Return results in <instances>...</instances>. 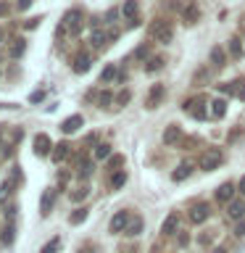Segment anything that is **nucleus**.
<instances>
[{
    "label": "nucleus",
    "instance_id": "nucleus-1",
    "mask_svg": "<svg viewBox=\"0 0 245 253\" xmlns=\"http://www.w3.org/2000/svg\"><path fill=\"white\" fill-rule=\"evenodd\" d=\"M150 37H153L156 42H161V45H169V42H171V37H174L171 24H169V21H163V19L153 21V24H150Z\"/></svg>",
    "mask_w": 245,
    "mask_h": 253
},
{
    "label": "nucleus",
    "instance_id": "nucleus-2",
    "mask_svg": "<svg viewBox=\"0 0 245 253\" xmlns=\"http://www.w3.org/2000/svg\"><path fill=\"white\" fill-rule=\"evenodd\" d=\"M79 29H82V13L79 11H71L63 16V21H61V27H58V35H79Z\"/></svg>",
    "mask_w": 245,
    "mask_h": 253
},
{
    "label": "nucleus",
    "instance_id": "nucleus-3",
    "mask_svg": "<svg viewBox=\"0 0 245 253\" xmlns=\"http://www.w3.org/2000/svg\"><path fill=\"white\" fill-rule=\"evenodd\" d=\"M201 169L203 171H213V169H219V164H221V150L219 148H208V150H203L201 153Z\"/></svg>",
    "mask_w": 245,
    "mask_h": 253
},
{
    "label": "nucleus",
    "instance_id": "nucleus-4",
    "mask_svg": "<svg viewBox=\"0 0 245 253\" xmlns=\"http://www.w3.org/2000/svg\"><path fill=\"white\" fill-rule=\"evenodd\" d=\"M185 111H187L193 119H203L205 114H208V111H205V98H201V95H198V98L185 100Z\"/></svg>",
    "mask_w": 245,
    "mask_h": 253
},
{
    "label": "nucleus",
    "instance_id": "nucleus-5",
    "mask_svg": "<svg viewBox=\"0 0 245 253\" xmlns=\"http://www.w3.org/2000/svg\"><path fill=\"white\" fill-rule=\"evenodd\" d=\"M90 66H92V55L87 53V50L77 53V55H74V61H71V69H74L77 74H84V71H90Z\"/></svg>",
    "mask_w": 245,
    "mask_h": 253
},
{
    "label": "nucleus",
    "instance_id": "nucleus-6",
    "mask_svg": "<svg viewBox=\"0 0 245 253\" xmlns=\"http://www.w3.org/2000/svg\"><path fill=\"white\" fill-rule=\"evenodd\" d=\"M90 42H92V47H98V50H103L108 42H111V32H103L100 27H95L92 32H90Z\"/></svg>",
    "mask_w": 245,
    "mask_h": 253
},
{
    "label": "nucleus",
    "instance_id": "nucleus-7",
    "mask_svg": "<svg viewBox=\"0 0 245 253\" xmlns=\"http://www.w3.org/2000/svg\"><path fill=\"white\" fill-rule=\"evenodd\" d=\"M198 19H201V8H198V3H185V8H182V21L187 24H195Z\"/></svg>",
    "mask_w": 245,
    "mask_h": 253
},
{
    "label": "nucleus",
    "instance_id": "nucleus-8",
    "mask_svg": "<svg viewBox=\"0 0 245 253\" xmlns=\"http://www.w3.org/2000/svg\"><path fill=\"white\" fill-rule=\"evenodd\" d=\"M208 216H211L208 203H198V206H193V211H190V219H193L195 224H201V221H205Z\"/></svg>",
    "mask_w": 245,
    "mask_h": 253
},
{
    "label": "nucleus",
    "instance_id": "nucleus-9",
    "mask_svg": "<svg viewBox=\"0 0 245 253\" xmlns=\"http://www.w3.org/2000/svg\"><path fill=\"white\" fill-rule=\"evenodd\" d=\"M129 213H126V211H119L116 213V216L114 219H111V232H122V229H126V227H129Z\"/></svg>",
    "mask_w": 245,
    "mask_h": 253
},
{
    "label": "nucleus",
    "instance_id": "nucleus-10",
    "mask_svg": "<svg viewBox=\"0 0 245 253\" xmlns=\"http://www.w3.org/2000/svg\"><path fill=\"white\" fill-rule=\"evenodd\" d=\"M53 201H55V190L50 187V190H45V193H42V198H40V213H42V216H47V213H50Z\"/></svg>",
    "mask_w": 245,
    "mask_h": 253
},
{
    "label": "nucleus",
    "instance_id": "nucleus-11",
    "mask_svg": "<svg viewBox=\"0 0 245 253\" xmlns=\"http://www.w3.org/2000/svg\"><path fill=\"white\" fill-rule=\"evenodd\" d=\"M50 148H55V145H50V137H47V134H37L35 137V153L37 156H47Z\"/></svg>",
    "mask_w": 245,
    "mask_h": 253
},
{
    "label": "nucleus",
    "instance_id": "nucleus-12",
    "mask_svg": "<svg viewBox=\"0 0 245 253\" xmlns=\"http://www.w3.org/2000/svg\"><path fill=\"white\" fill-rule=\"evenodd\" d=\"M82 122H84V119L79 116V114H74V116H69L66 122L61 124V132H63V134H71V132H77L79 126H82Z\"/></svg>",
    "mask_w": 245,
    "mask_h": 253
},
{
    "label": "nucleus",
    "instance_id": "nucleus-13",
    "mask_svg": "<svg viewBox=\"0 0 245 253\" xmlns=\"http://www.w3.org/2000/svg\"><path fill=\"white\" fill-rule=\"evenodd\" d=\"M232 195H235V185H229V182L216 187V201L219 203H232Z\"/></svg>",
    "mask_w": 245,
    "mask_h": 253
},
{
    "label": "nucleus",
    "instance_id": "nucleus-14",
    "mask_svg": "<svg viewBox=\"0 0 245 253\" xmlns=\"http://www.w3.org/2000/svg\"><path fill=\"white\" fill-rule=\"evenodd\" d=\"M179 137H182V129H179L177 124H169V126H166V132H163V142H166V145L179 142Z\"/></svg>",
    "mask_w": 245,
    "mask_h": 253
},
{
    "label": "nucleus",
    "instance_id": "nucleus-15",
    "mask_svg": "<svg viewBox=\"0 0 245 253\" xmlns=\"http://www.w3.org/2000/svg\"><path fill=\"white\" fill-rule=\"evenodd\" d=\"M190 174H193V164L185 161V164H179V166H177V171L171 174V179H174V182H182V179H187Z\"/></svg>",
    "mask_w": 245,
    "mask_h": 253
},
{
    "label": "nucleus",
    "instance_id": "nucleus-16",
    "mask_svg": "<svg viewBox=\"0 0 245 253\" xmlns=\"http://www.w3.org/2000/svg\"><path fill=\"white\" fill-rule=\"evenodd\" d=\"M177 227H179V216H177V213H169L166 221H163V227H161V232L163 235H174V232H177Z\"/></svg>",
    "mask_w": 245,
    "mask_h": 253
},
{
    "label": "nucleus",
    "instance_id": "nucleus-17",
    "mask_svg": "<svg viewBox=\"0 0 245 253\" xmlns=\"http://www.w3.org/2000/svg\"><path fill=\"white\" fill-rule=\"evenodd\" d=\"M163 92H166V90H163V84H156L153 90L148 92V103H145V106H148V108H156V103L163 98Z\"/></svg>",
    "mask_w": 245,
    "mask_h": 253
},
{
    "label": "nucleus",
    "instance_id": "nucleus-18",
    "mask_svg": "<svg viewBox=\"0 0 245 253\" xmlns=\"http://www.w3.org/2000/svg\"><path fill=\"white\" fill-rule=\"evenodd\" d=\"M137 11H140V5H137V0H124V5H122V13L126 16V19H137Z\"/></svg>",
    "mask_w": 245,
    "mask_h": 253
},
{
    "label": "nucleus",
    "instance_id": "nucleus-19",
    "mask_svg": "<svg viewBox=\"0 0 245 253\" xmlns=\"http://www.w3.org/2000/svg\"><path fill=\"white\" fill-rule=\"evenodd\" d=\"M229 216H232V219H237V221H240V219H245V203L243 201H232V203H229Z\"/></svg>",
    "mask_w": 245,
    "mask_h": 253
},
{
    "label": "nucleus",
    "instance_id": "nucleus-20",
    "mask_svg": "<svg viewBox=\"0 0 245 253\" xmlns=\"http://www.w3.org/2000/svg\"><path fill=\"white\" fill-rule=\"evenodd\" d=\"M24 50H27V40H13V45H11V50H8V53H11V58H21V55H24Z\"/></svg>",
    "mask_w": 245,
    "mask_h": 253
},
{
    "label": "nucleus",
    "instance_id": "nucleus-21",
    "mask_svg": "<svg viewBox=\"0 0 245 253\" xmlns=\"http://www.w3.org/2000/svg\"><path fill=\"white\" fill-rule=\"evenodd\" d=\"M211 116L224 119V116H227V103H224V100H219V98L213 100V103H211Z\"/></svg>",
    "mask_w": 245,
    "mask_h": 253
},
{
    "label": "nucleus",
    "instance_id": "nucleus-22",
    "mask_svg": "<svg viewBox=\"0 0 245 253\" xmlns=\"http://www.w3.org/2000/svg\"><path fill=\"white\" fill-rule=\"evenodd\" d=\"M66 156H69V145H66V142H58V145L53 148V161H55V164H61Z\"/></svg>",
    "mask_w": 245,
    "mask_h": 253
},
{
    "label": "nucleus",
    "instance_id": "nucleus-23",
    "mask_svg": "<svg viewBox=\"0 0 245 253\" xmlns=\"http://www.w3.org/2000/svg\"><path fill=\"white\" fill-rule=\"evenodd\" d=\"M103 82H111V79H122V71H119L116 66H106L103 69V74H100Z\"/></svg>",
    "mask_w": 245,
    "mask_h": 253
},
{
    "label": "nucleus",
    "instance_id": "nucleus-24",
    "mask_svg": "<svg viewBox=\"0 0 245 253\" xmlns=\"http://www.w3.org/2000/svg\"><path fill=\"white\" fill-rule=\"evenodd\" d=\"M158 69H163V58H161V55H153V58H148L145 71H150V74H153V71H158Z\"/></svg>",
    "mask_w": 245,
    "mask_h": 253
},
{
    "label": "nucleus",
    "instance_id": "nucleus-25",
    "mask_svg": "<svg viewBox=\"0 0 245 253\" xmlns=\"http://www.w3.org/2000/svg\"><path fill=\"white\" fill-rule=\"evenodd\" d=\"M211 63L216 69L224 66V50H221V47H213V50H211Z\"/></svg>",
    "mask_w": 245,
    "mask_h": 253
},
{
    "label": "nucleus",
    "instance_id": "nucleus-26",
    "mask_svg": "<svg viewBox=\"0 0 245 253\" xmlns=\"http://www.w3.org/2000/svg\"><path fill=\"white\" fill-rule=\"evenodd\" d=\"M124 182H126V171H122V169H119V171L114 174V177H111V187H114V190H119V187H124Z\"/></svg>",
    "mask_w": 245,
    "mask_h": 253
},
{
    "label": "nucleus",
    "instance_id": "nucleus-27",
    "mask_svg": "<svg viewBox=\"0 0 245 253\" xmlns=\"http://www.w3.org/2000/svg\"><path fill=\"white\" fill-rule=\"evenodd\" d=\"M229 53H232L235 58H240V55L245 53V47L240 45V40H237V37H232V40H229Z\"/></svg>",
    "mask_w": 245,
    "mask_h": 253
},
{
    "label": "nucleus",
    "instance_id": "nucleus-28",
    "mask_svg": "<svg viewBox=\"0 0 245 253\" xmlns=\"http://www.w3.org/2000/svg\"><path fill=\"white\" fill-rule=\"evenodd\" d=\"M87 213H90L87 209H77V211H74V213H71V216H69V221H71V224H82V221L87 219Z\"/></svg>",
    "mask_w": 245,
    "mask_h": 253
},
{
    "label": "nucleus",
    "instance_id": "nucleus-29",
    "mask_svg": "<svg viewBox=\"0 0 245 253\" xmlns=\"http://www.w3.org/2000/svg\"><path fill=\"white\" fill-rule=\"evenodd\" d=\"M13 240H16V227L8 224V227L3 229V243H5V245H13Z\"/></svg>",
    "mask_w": 245,
    "mask_h": 253
},
{
    "label": "nucleus",
    "instance_id": "nucleus-30",
    "mask_svg": "<svg viewBox=\"0 0 245 253\" xmlns=\"http://www.w3.org/2000/svg\"><path fill=\"white\" fill-rule=\"evenodd\" d=\"M148 55H150V45L142 42L137 50H134V61H142V58H148Z\"/></svg>",
    "mask_w": 245,
    "mask_h": 253
},
{
    "label": "nucleus",
    "instance_id": "nucleus-31",
    "mask_svg": "<svg viewBox=\"0 0 245 253\" xmlns=\"http://www.w3.org/2000/svg\"><path fill=\"white\" fill-rule=\"evenodd\" d=\"M95 156H98V158H111V145H108V142H100L98 150H95Z\"/></svg>",
    "mask_w": 245,
    "mask_h": 253
},
{
    "label": "nucleus",
    "instance_id": "nucleus-32",
    "mask_svg": "<svg viewBox=\"0 0 245 253\" xmlns=\"http://www.w3.org/2000/svg\"><path fill=\"white\" fill-rule=\"evenodd\" d=\"M126 229H129L126 235H140V229H142V219H140V216H137V219H132V221H129V227H126Z\"/></svg>",
    "mask_w": 245,
    "mask_h": 253
},
{
    "label": "nucleus",
    "instance_id": "nucleus-33",
    "mask_svg": "<svg viewBox=\"0 0 245 253\" xmlns=\"http://www.w3.org/2000/svg\"><path fill=\"white\" fill-rule=\"evenodd\" d=\"M90 171H92V161L82 158V161H79V174H82V177H90Z\"/></svg>",
    "mask_w": 245,
    "mask_h": 253
},
{
    "label": "nucleus",
    "instance_id": "nucleus-34",
    "mask_svg": "<svg viewBox=\"0 0 245 253\" xmlns=\"http://www.w3.org/2000/svg\"><path fill=\"white\" fill-rule=\"evenodd\" d=\"M58 248H61V237H53V240H50V243H47L45 248H42V253H55Z\"/></svg>",
    "mask_w": 245,
    "mask_h": 253
},
{
    "label": "nucleus",
    "instance_id": "nucleus-35",
    "mask_svg": "<svg viewBox=\"0 0 245 253\" xmlns=\"http://www.w3.org/2000/svg\"><path fill=\"white\" fill-rule=\"evenodd\" d=\"M235 95L240 100H245V79H237V82H235Z\"/></svg>",
    "mask_w": 245,
    "mask_h": 253
},
{
    "label": "nucleus",
    "instance_id": "nucleus-36",
    "mask_svg": "<svg viewBox=\"0 0 245 253\" xmlns=\"http://www.w3.org/2000/svg\"><path fill=\"white\" fill-rule=\"evenodd\" d=\"M129 98H132L129 90H122V92L116 95V106H126V103H129Z\"/></svg>",
    "mask_w": 245,
    "mask_h": 253
},
{
    "label": "nucleus",
    "instance_id": "nucleus-37",
    "mask_svg": "<svg viewBox=\"0 0 245 253\" xmlns=\"http://www.w3.org/2000/svg\"><path fill=\"white\" fill-rule=\"evenodd\" d=\"M11 187H13V185H11V182H3V185H0V203H3V201H5V195H8V193H11Z\"/></svg>",
    "mask_w": 245,
    "mask_h": 253
},
{
    "label": "nucleus",
    "instance_id": "nucleus-38",
    "mask_svg": "<svg viewBox=\"0 0 245 253\" xmlns=\"http://www.w3.org/2000/svg\"><path fill=\"white\" fill-rule=\"evenodd\" d=\"M219 90L224 92V95H235V82H224V84H219Z\"/></svg>",
    "mask_w": 245,
    "mask_h": 253
},
{
    "label": "nucleus",
    "instance_id": "nucleus-39",
    "mask_svg": "<svg viewBox=\"0 0 245 253\" xmlns=\"http://www.w3.org/2000/svg\"><path fill=\"white\" fill-rule=\"evenodd\" d=\"M84 198H87V187H79L77 193L71 195V201H84Z\"/></svg>",
    "mask_w": 245,
    "mask_h": 253
},
{
    "label": "nucleus",
    "instance_id": "nucleus-40",
    "mask_svg": "<svg viewBox=\"0 0 245 253\" xmlns=\"http://www.w3.org/2000/svg\"><path fill=\"white\" fill-rule=\"evenodd\" d=\"M235 235H237V237H245V219H240V221H237V227H235Z\"/></svg>",
    "mask_w": 245,
    "mask_h": 253
},
{
    "label": "nucleus",
    "instance_id": "nucleus-41",
    "mask_svg": "<svg viewBox=\"0 0 245 253\" xmlns=\"http://www.w3.org/2000/svg\"><path fill=\"white\" fill-rule=\"evenodd\" d=\"M111 100H114V95H111V92H103L100 95V106H108Z\"/></svg>",
    "mask_w": 245,
    "mask_h": 253
},
{
    "label": "nucleus",
    "instance_id": "nucleus-42",
    "mask_svg": "<svg viewBox=\"0 0 245 253\" xmlns=\"http://www.w3.org/2000/svg\"><path fill=\"white\" fill-rule=\"evenodd\" d=\"M42 98H45V92H42V90H37V92H32V98H29V100H32V103H40Z\"/></svg>",
    "mask_w": 245,
    "mask_h": 253
},
{
    "label": "nucleus",
    "instance_id": "nucleus-43",
    "mask_svg": "<svg viewBox=\"0 0 245 253\" xmlns=\"http://www.w3.org/2000/svg\"><path fill=\"white\" fill-rule=\"evenodd\" d=\"M122 164H124V158H122V156H114V158H111V169H114V166L119 169V166H122Z\"/></svg>",
    "mask_w": 245,
    "mask_h": 253
},
{
    "label": "nucleus",
    "instance_id": "nucleus-44",
    "mask_svg": "<svg viewBox=\"0 0 245 253\" xmlns=\"http://www.w3.org/2000/svg\"><path fill=\"white\" fill-rule=\"evenodd\" d=\"M32 3H35V0H19V3H16V5H19V8H21V11H27V8H29Z\"/></svg>",
    "mask_w": 245,
    "mask_h": 253
},
{
    "label": "nucleus",
    "instance_id": "nucleus-45",
    "mask_svg": "<svg viewBox=\"0 0 245 253\" xmlns=\"http://www.w3.org/2000/svg\"><path fill=\"white\" fill-rule=\"evenodd\" d=\"M240 193H243V195H245V177H243V179H240Z\"/></svg>",
    "mask_w": 245,
    "mask_h": 253
},
{
    "label": "nucleus",
    "instance_id": "nucleus-46",
    "mask_svg": "<svg viewBox=\"0 0 245 253\" xmlns=\"http://www.w3.org/2000/svg\"><path fill=\"white\" fill-rule=\"evenodd\" d=\"M3 37H5V32H3V29H0V42H3Z\"/></svg>",
    "mask_w": 245,
    "mask_h": 253
},
{
    "label": "nucleus",
    "instance_id": "nucleus-47",
    "mask_svg": "<svg viewBox=\"0 0 245 253\" xmlns=\"http://www.w3.org/2000/svg\"><path fill=\"white\" fill-rule=\"evenodd\" d=\"M213 253H227V251H224V248H216V251H213Z\"/></svg>",
    "mask_w": 245,
    "mask_h": 253
}]
</instances>
